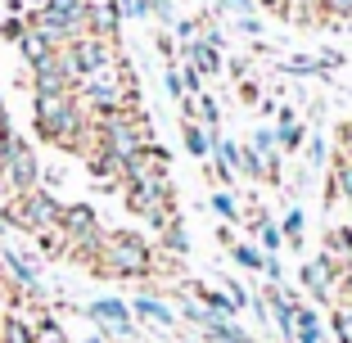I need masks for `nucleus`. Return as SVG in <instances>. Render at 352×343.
I'll use <instances>...</instances> for the list:
<instances>
[{"mask_svg": "<svg viewBox=\"0 0 352 343\" xmlns=\"http://www.w3.org/2000/svg\"><path fill=\"white\" fill-rule=\"evenodd\" d=\"M230 258H235L239 267H249V271H262V262H267V253H258L253 244H235V249H230Z\"/></svg>", "mask_w": 352, "mask_h": 343, "instance_id": "obj_18", "label": "nucleus"}, {"mask_svg": "<svg viewBox=\"0 0 352 343\" xmlns=\"http://www.w3.org/2000/svg\"><path fill=\"white\" fill-rule=\"evenodd\" d=\"M253 149H258V154H280L276 131H253Z\"/></svg>", "mask_w": 352, "mask_h": 343, "instance_id": "obj_22", "label": "nucleus"}, {"mask_svg": "<svg viewBox=\"0 0 352 343\" xmlns=\"http://www.w3.org/2000/svg\"><path fill=\"white\" fill-rule=\"evenodd\" d=\"M118 27H122V5H118V0H91L86 32H91V36H109V41H118Z\"/></svg>", "mask_w": 352, "mask_h": 343, "instance_id": "obj_6", "label": "nucleus"}, {"mask_svg": "<svg viewBox=\"0 0 352 343\" xmlns=\"http://www.w3.org/2000/svg\"><path fill=\"white\" fill-rule=\"evenodd\" d=\"M258 235H262V249H267V253H276L280 239H285V235H280V226H271V221H258Z\"/></svg>", "mask_w": 352, "mask_h": 343, "instance_id": "obj_21", "label": "nucleus"}, {"mask_svg": "<svg viewBox=\"0 0 352 343\" xmlns=\"http://www.w3.org/2000/svg\"><path fill=\"white\" fill-rule=\"evenodd\" d=\"M0 118H5V104H0Z\"/></svg>", "mask_w": 352, "mask_h": 343, "instance_id": "obj_28", "label": "nucleus"}, {"mask_svg": "<svg viewBox=\"0 0 352 343\" xmlns=\"http://www.w3.org/2000/svg\"><path fill=\"white\" fill-rule=\"evenodd\" d=\"M258 5H267V10H280V14H285V5H289V0H258Z\"/></svg>", "mask_w": 352, "mask_h": 343, "instance_id": "obj_26", "label": "nucleus"}, {"mask_svg": "<svg viewBox=\"0 0 352 343\" xmlns=\"http://www.w3.org/2000/svg\"><path fill=\"white\" fill-rule=\"evenodd\" d=\"M0 343H36V334H32V325H28V321L10 316V321L0 325Z\"/></svg>", "mask_w": 352, "mask_h": 343, "instance_id": "obj_17", "label": "nucleus"}, {"mask_svg": "<svg viewBox=\"0 0 352 343\" xmlns=\"http://www.w3.org/2000/svg\"><path fill=\"white\" fill-rule=\"evenodd\" d=\"M68 59H73V68H77V77H95V73H104V68H113L118 63V41H109V36H77L73 45H68Z\"/></svg>", "mask_w": 352, "mask_h": 343, "instance_id": "obj_5", "label": "nucleus"}, {"mask_svg": "<svg viewBox=\"0 0 352 343\" xmlns=\"http://www.w3.org/2000/svg\"><path fill=\"white\" fill-rule=\"evenodd\" d=\"M86 312H91V321L109 325L113 334H131V307H126L122 298H95Z\"/></svg>", "mask_w": 352, "mask_h": 343, "instance_id": "obj_8", "label": "nucleus"}, {"mask_svg": "<svg viewBox=\"0 0 352 343\" xmlns=\"http://www.w3.org/2000/svg\"><path fill=\"white\" fill-rule=\"evenodd\" d=\"M330 195H334V199H348V203H352V154H339V158H334Z\"/></svg>", "mask_w": 352, "mask_h": 343, "instance_id": "obj_14", "label": "nucleus"}, {"mask_svg": "<svg viewBox=\"0 0 352 343\" xmlns=\"http://www.w3.org/2000/svg\"><path fill=\"white\" fill-rule=\"evenodd\" d=\"M131 312H135V316H145V321H154L158 330H167V325L176 321V316H172V307H163V302H158V298H149V294H140V298L131 302Z\"/></svg>", "mask_w": 352, "mask_h": 343, "instance_id": "obj_13", "label": "nucleus"}, {"mask_svg": "<svg viewBox=\"0 0 352 343\" xmlns=\"http://www.w3.org/2000/svg\"><path fill=\"white\" fill-rule=\"evenodd\" d=\"M163 249L176 253V258H186V253H190V235H186V226H181V217H172L163 226Z\"/></svg>", "mask_w": 352, "mask_h": 343, "instance_id": "obj_15", "label": "nucleus"}, {"mask_svg": "<svg viewBox=\"0 0 352 343\" xmlns=\"http://www.w3.org/2000/svg\"><path fill=\"white\" fill-rule=\"evenodd\" d=\"M167 95H172V100H186V77H181V73H176V68H167Z\"/></svg>", "mask_w": 352, "mask_h": 343, "instance_id": "obj_23", "label": "nucleus"}, {"mask_svg": "<svg viewBox=\"0 0 352 343\" xmlns=\"http://www.w3.org/2000/svg\"><path fill=\"white\" fill-rule=\"evenodd\" d=\"M204 334H208V339H217V343H253L249 330H239L230 316H212V312H208V321H204Z\"/></svg>", "mask_w": 352, "mask_h": 343, "instance_id": "obj_11", "label": "nucleus"}, {"mask_svg": "<svg viewBox=\"0 0 352 343\" xmlns=\"http://www.w3.org/2000/svg\"><path fill=\"white\" fill-rule=\"evenodd\" d=\"M36 181H41V163H36L32 145L23 135H10L0 149V186H10L14 195H28V190H36Z\"/></svg>", "mask_w": 352, "mask_h": 343, "instance_id": "obj_4", "label": "nucleus"}, {"mask_svg": "<svg viewBox=\"0 0 352 343\" xmlns=\"http://www.w3.org/2000/svg\"><path fill=\"white\" fill-rule=\"evenodd\" d=\"M5 230H14V221H10V208L0 203V235H5Z\"/></svg>", "mask_w": 352, "mask_h": 343, "instance_id": "obj_25", "label": "nucleus"}, {"mask_svg": "<svg viewBox=\"0 0 352 343\" xmlns=\"http://www.w3.org/2000/svg\"><path fill=\"white\" fill-rule=\"evenodd\" d=\"M86 343H104V339H100V334H95V339H86Z\"/></svg>", "mask_w": 352, "mask_h": 343, "instance_id": "obj_27", "label": "nucleus"}, {"mask_svg": "<svg viewBox=\"0 0 352 343\" xmlns=\"http://www.w3.org/2000/svg\"><path fill=\"white\" fill-rule=\"evenodd\" d=\"M280 235L289 239V244H298V239H302V212H298V208L285 212V226H280Z\"/></svg>", "mask_w": 352, "mask_h": 343, "instance_id": "obj_20", "label": "nucleus"}, {"mask_svg": "<svg viewBox=\"0 0 352 343\" xmlns=\"http://www.w3.org/2000/svg\"><path fill=\"white\" fill-rule=\"evenodd\" d=\"M294 343H325L321 316L311 312V307H298V321H294Z\"/></svg>", "mask_w": 352, "mask_h": 343, "instance_id": "obj_12", "label": "nucleus"}, {"mask_svg": "<svg viewBox=\"0 0 352 343\" xmlns=\"http://www.w3.org/2000/svg\"><path fill=\"white\" fill-rule=\"evenodd\" d=\"M126 190V208L135 217H145L154 230H163L172 221V208H176V195H172V181L167 177H154V181H131Z\"/></svg>", "mask_w": 352, "mask_h": 343, "instance_id": "obj_2", "label": "nucleus"}, {"mask_svg": "<svg viewBox=\"0 0 352 343\" xmlns=\"http://www.w3.org/2000/svg\"><path fill=\"white\" fill-rule=\"evenodd\" d=\"M0 262H5V271H10L28 294H41V271H36V262H28L19 249H5V253H0Z\"/></svg>", "mask_w": 352, "mask_h": 343, "instance_id": "obj_9", "label": "nucleus"}, {"mask_svg": "<svg viewBox=\"0 0 352 343\" xmlns=\"http://www.w3.org/2000/svg\"><path fill=\"white\" fill-rule=\"evenodd\" d=\"M181 140H186V149H190L195 158H208V154H212V145H217L221 135H217V131H208V126H199V122H190V118H186V122H181Z\"/></svg>", "mask_w": 352, "mask_h": 343, "instance_id": "obj_10", "label": "nucleus"}, {"mask_svg": "<svg viewBox=\"0 0 352 343\" xmlns=\"http://www.w3.org/2000/svg\"><path fill=\"white\" fill-rule=\"evenodd\" d=\"M276 140H280V149H298V145H302V126L294 122V113H289V109H285V113H280Z\"/></svg>", "mask_w": 352, "mask_h": 343, "instance_id": "obj_16", "label": "nucleus"}, {"mask_svg": "<svg viewBox=\"0 0 352 343\" xmlns=\"http://www.w3.org/2000/svg\"><path fill=\"white\" fill-rule=\"evenodd\" d=\"M325 14H330V19H343V23H348V19H352V0H325Z\"/></svg>", "mask_w": 352, "mask_h": 343, "instance_id": "obj_24", "label": "nucleus"}, {"mask_svg": "<svg viewBox=\"0 0 352 343\" xmlns=\"http://www.w3.org/2000/svg\"><path fill=\"white\" fill-rule=\"evenodd\" d=\"M95 276H122V280H145L154 271V253L140 235L131 230H109L100 244V258H95Z\"/></svg>", "mask_w": 352, "mask_h": 343, "instance_id": "obj_1", "label": "nucleus"}, {"mask_svg": "<svg viewBox=\"0 0 352 343\" xmlns=\"http://www.w3.org/2000/svg\"><path fill=\"white\" fill-rule=\"evenodd\" d=\"M212 212H217V217H226V221H239V208H235V199H230L226 190H217V195H212Z\"/></svg>", "mask_w": 352, "mask_h": 343, "instance_id": "obj_19", "label": "nucleus"}, {"mask_svg": "<svg viewBox=\"0 0 352 343\" xmlns=\"http://www.w3.org/2000/svg\"><path fill=\"white\" fill-rule=\"evenodd\" d=\"M10 221H14V230H28V235H36V230H50V226H59V217H63V203L50 195V190H28V195H14L10 203Z\"/></svg>", "mask_w": 352, "mask_h": 343, "instance_id": "obj_3", "label": "nucleus"}, {"mask_svg": "<svg viewBox=\"0 0 352 343\" xmlns=\"http://www.w3.org/2000/svg\"><path fill=\"white\" fill-rule=\"evenodd\" d=\"M190 63H195L204 77H217L221 73V41H217V32H208V36H195V41L186 45Z\"/></svg>", "mask_w": 352, "mask_h": 343, "instance_id": "obj_7", "label": "nucleus"}]
</instances>
